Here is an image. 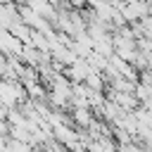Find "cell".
<instances>
[{
  "label": "cell",
  "instance_id": "obj_1",
  "mask_svg": "<svg viewBox=\"0 0 152 152\" xmlns=\"http://www.w3.org/2000/svg\"><path fill=\"white\" fill-rule=\"evenodd\" d=\"M71 119H74V124L81 126V128H88V126L93 124V116H90V109H88V107H76V109L71 112Z\"/></svg>",
  "mask_w": 152,
  "mask_h": 152
}]
</instances>
